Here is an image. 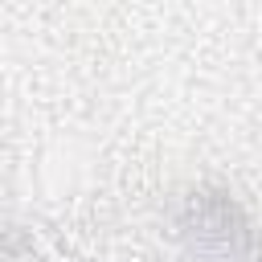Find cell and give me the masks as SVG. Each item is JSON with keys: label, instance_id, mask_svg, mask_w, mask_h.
<instances>
[{"label": "cell", "instance_id": "obj_1", "mask_svg": "<svg viewBox=\"0 0 262 262\" xmlns=\"http://www.w3.org/2000/svg\"><path fill=\"white\" fill-rule=\"evenodd\" d=\"M180 242L188 262H258L262 254L254 221L225 192H192L180 217Z\"/></svg>", "mask_w": 262, "mask_h": 262}]
</instances>
